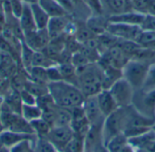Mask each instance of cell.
I'll return each mask as SVG.
<instances>
[{
  "label": "cell",
  "mask_w": 155,
  "mask_h": 152,
  "mask_svg": "<svg viewBox=\"0 0 155 152\" xmlns=\"http://www.w3.org/2000/svg\"><path fill=\"white\" fill-rule=\"evenodd\" d=\"M144 18H145V14L133 10L125 13L111 15L107 18V20L109 23H123L127 25H134V26H142Z\"/></svg>",
  "instance_id": "12"
},
{
  "label": "cell",
  "mask_w": 155,
  "mask_h": 152,
  "mask_svg": "<svg viewBox=\"0 0 155 152\" xmlns=\"http://www.w3.org/2000/svg\"><path fill=\"white\" fill-rule=\"evenodd\" d=\"M35 140H25L9 148L10 152H34Z\"/></svg>",
  "instance_id": "30"
},
{
  "label": "cell",
  "mask_w": 155,
  "mask_h": 152,
  "mask_svg": "<svg viewBox=\"0 0 155 152\" xmlns=\"http://www.w3.org/2000/svg\"><path fill=\"white\" fill-rule=\"evenodd\" d=\"M72 64L75 67V68H78V67H82L84 66H86L88 64H91V62L86 57V56L81 50H79L78 52L73 54Z\"/></svg>",
  "instance_id": "35"
},
{
  "label": "cell",
  "mask_w": 155,
  "mask_h": 152,
  "mask_svg": "<svg viewBox=\"0 0 155 152\" xmlns=\"http://www.w3.org/2000/svg\"><path fill=\"white\" fill-rule=\"evenodd\" d=\"M2 146H3V145H2V143H1V141H0V149L2 148Z\"/></svg>",
  "instance_id": "49"
},
{
  "label": "cell",
  "mask_w": 155,
  "mask_h": 152,
  "mask_svg": "<svg viewBox=\"0 0 155 152\" xmlns=\"http://www.w3.org/2000/svg\"><path fill=\"white\" fill-rule=\"evenodd\" d=\"M146 15H152V16H155V0H152L148 5L147 8V13Z\"/></svg>",
  "instance_id": "43"
},
{
  "label": "cell",
  "mask_w": 155,
  "mask_h": 152,
  "mask_svg": "<svg viewBox=\"0 0 155 152\" xmlns=\"http://www.w3.org/2000/svg\"><path fill=\"white\" fill-rule=\"evenodd\" d=\"M19 19V23L20 26L25 33L27 32H31V31H35L36 30V26H35V22L33 16V13L31 10V6L28 4L24 3V8L22 11V14L20 16Z\"/></svg>",
  "instance_id": "16"
},
{
  "label": "cell",
  "mask_w": 155,
  "mask_h": 152,
  "mask_svg": "<svg viewBox=\"0 0 155 152\" xmlns=\"http://www.w3.org/2000/svg\"><path fill=\"white\" fill-rule=\"evenodd\" d=\"M58 69L62 76L63 80L70 82L76 86V68L72 63L67 64H57Z\"/></svg>",
  "instance_id": "22"
},
{
  "label": "cell",
  "mask_w": 155,
  "mask_h": 152,
  "mask_svg": "<svg viewBox=\"0 0 155 152\" xmlns=\"http://www.w3.org/2000/svg\"><path fill=\"white\" fill-rule=\"evenodd\" d=\"M82 107H83L84 114H85V116H86V118L89 120L91 125H96V124L104 123V117L99 109L96 96L85 98Z\"/></svg>",
  "instance_id": "11"
},
{
  "label": "cell",
  "mask_w": 155,
  "mask_h": 152,
  "mask_svg": "<svg viewBox=\"0 0 155 152\" xmlns=\"http://www.w3.org/2000/svg\"><path fill=\"white\" fill-rule=\"evenodd\" d=\"M46 72H47V77H48L49 82L63 80L62 76L60 74V71L58 69L57 65H54L53 67H50L46 68Z\"/></svg>",
  "instance_id": "40"
},
{
  "label": "cell",
  "mask_w": 155,
  "mask_h": 152,
  "mask_svg": "<svg viewBox=\"0 0 155 152\" xmlns=\"http://www.w3.org/2000/svg\"><path fill=\"white\" fill-rule=\"evenodd\" d=\"M103 67L98 62L76 68V87L84 98L96 96L103 90Z\"/></svg>",
  "instance_id": "2"
},
{
  "label": "cell",
  "mask_w": 155,
  "mask_h": 152,
  "mask_svg": "<svg viewBox=\"0 0 155 152\" xmlns=\"http://www.w3.org/2000/svg\"><path fill=\"white\" fill-rule=\"evenodd\" d=\"M71 20L68 17V15L65 16H51L46 29L49 34L50 38H54L64 35L65 28Z\"/></svg>",
  "instance_id": "14"
},
{
  "label": "cell",
  "mask_w": 155,
  "mask_h": 152,
  "mask_svg": "<svg viewBox=\"0 0 155 152\" xmlns=\"http://www.w3.org/2000/svg\"><path fill=\"white\" fill-rule=\"evenodd\" d=\"M142 28L143 30L155 31V16L145 15V18L142 25Z\"/></svg>",
  "instance_id": "41"
},
{
  "label": "cell",
  "mask_w": 155,
  "mask_h": 152,
  "mask_svg": "<svg viewBox=\"0 0 155 152\" xmlns=\"http://www.w3.org/2000/svg\"><path fill=\"white\" fill-rule=\"evenodd\" d=\"M106 31L118 39L136 42L143 32V28L140 26L108 22Z\"/></svg>",
  "instance_id": "7"
},
{
  "label": "cell",
  "mask_w": 155,
  "mask_h": 152,
  "mask_svg": "<svg viewBox=\"0 0 155 152\" xmlns=\"http://www.w3.org/2000/svg\"><path fill=\"white\" fill-rule=\"evenodd\" d=\"M0 152H10L9 151V149L5 147V146H2V148L0 149Z\"/></svg>",
  "instance_id": "48"
},
{
  "label": "cell",
  "mask_w": 155,
  "mask_h": 152,
  "mask_svg": "<svg viewBox=\"0 0 155 152\" xmlns=\"http://www.w3.org/2000/svg\"><path fill=\"white\" fill-rule=\"evenodd\" d=\"M37 3L45 10L50 17L68 15L55 0H38Z\"/></svg>",
  "instance_id": "20"
},
{
  "label": "cell",
  "mask_w": 155,
  "mask_h": 152,
  "mask_svg": "<svg viewBox=\"0 0 155 152\" xmlns=\"http://www.w3.org/2000/svg\"><path fill=\"white\" fill-rule=\"evenodd\" d=\"M34 53H35V50L30 48L25 42L22 41L20 57H21L23 66L27 69V71H29L30 68L32 67V60H33Z\"/></svg>",
  "instance_id": "29"
},
{
  "label": "cell",
  "mask_w": 155,
  "mask_h": 152,
  "mask_svg": "<svg viewBox=\"0 0 155 152\" xmlns=\"http://www.w3.org/2000/svg\"><path fill=\"white\" fill-rule=\"evenodd\" d=\"M34 152H58L45 138H37Z\"/></svg>",
  "instance_id": "31"
},
{
  "label": "cell",
  "mask_w": 155,
  "mask_h": 152,
  "mask_svg": "<svg viewBox=\"0 0 155 152\" xmlns=\"http://www.w3.org/2000/svg\"><path fill=\"white\" fill-rule=\"evenodd\" d=\"M47 89L54 104L64 109H73L82 107L85 98L75 85L65 80L49 82Z\"/></svg>",
  "instance_id": "1"
},
{
  "label": "cell",
  "mask_w": 155,
  "mask_h": 152,
  "mask_svg": "<svg viewBox=\"0 0 155 152\" xmlns=\"http://www.w3.org/2000/svg\"><path fill=\"white\" fill-rule=\"evenodd\" d=\"M35 134L37 136V138H45L47 137L50 130H51V126L49 123H47L45 119H43L42 118L36 120H34L32 122H30Z\"/></svg>",
  "instance_id": "27"
},
{
  "label": "cell",
  "mask_w": 155,
  "mask_h": 152,
  "mask_svg": "<svg viewBox=\"0 0 155 152\" xmlns=\"http://www.w3.org/2000/svg\"><path fill=\"white\" fill-rule=\"evenodd\" d=\"M8 2L12 15L16 18H19L24 8V2L22 0H8Z\"/></svg>",
  "instance_id": "37"
},
{
  "label": "cell",
  "mask_w": 155,
  "mask_h": 152,
  "mask_svg": "<svg viewBox=\"0 0 155 152\" xmlns=\"http://www.w3.org/2000/svg\"><path fill=\"white\" fill-rule=\"evenodd\" d=\"M5 130V128H4V125H3V122H2V119H1V109H0V134Z\"/></svg>",
  "instance_id": "45"
},
{
  "label": "cell",
  "mask_w": 155,
  "mask_h": 152,
  "mask_svg": "<svg viewBox=\"0 0 155 152\" xmlns=\"http://www.w3.org/2000/svg\"><path fill=\"white\" fill-rule=\"evenodd\" d=\"M72 112V121L70 127L72 128L75 136L84 139L87 134L91 124L87 119L83 107H77L71 109Z\"/></svg>",
  "instance_id": "9"
},
{
  "label": "cell",
  "mask_w": 155,
  "mask_h": 152,
  "mask_svg": "<svg viewBox=\"0 0 155 152\" xmlns=\"http://www.w3.org/2000/svg\"><path fill=\"white\" fill-rule=\"evenodd\" d=\"M128 144V139L122 133L113 138L104 147L108 152H121Z\"/></svg>",
  "instance_id": "25"
},
{
  "label": "cell",
  "mask_w": 155,
  "mask_h": 152,
  "mask_svg": "<svg viewBox=\"0 0 155 152\" xmlns=\"http://www.w3.org/2000/svg\"><path fill=\"white\" fill-rule=\"evenodd\" d=\"M74 133L70 126H58L51 128L46 139L58 152H63L74 139Z\"/></svg>",
  "instance_id": "8"
},
{
  "label": "cell",
  "mask_w": 155,
  "mask_h": 152,
  "mask_svg": "<svg viewBox=\"0 0 155 152\" xmlns=\"http://www.w3.org/2000/svg\"><path fill=\"white\" fill-rule=\"evenodd\" d=\"M63 152H84V139L74 135Z\"/></svg>",
  "instance_id": "33"
},
{
  "label": "cell",
  "mask_w": 155,
  "mask_h": 152,
  "mask_svg": "<svg viewBox=\"0 0 155 152\" xmlns=\"http://www.w3.org/2000/svg\"><path fill=\"white\" fill-rule=\"evenodd\" d=\"M151 1L152 0H131L134 10L145 15L147 13V8Z\"/></svg>",
  "instance_id": "38"
},
{
  "label": "cell",
  "mask_w": 155,
  "mask_h": 152,
  "mask_svg": "<svg viewBox=\"0 0 155 152\" xmlns=\"http://www.w3.org/2000/svg\"><path fill=\"white\" fill-rule=\"evenodd\" d=\"M72 1H73V3L74 4V5H79V4H81V3L84 4L83 0H72Z\"/></svg>",
  "instance_id": "47"
},
{
  "label": "cell",
  "mask_w": 155,
  "mask_h": 152,
  "mask_svg": "<svg viewBox=\"0 0 155 152\" xmlns=\"http://www.w3.org/2000/svg\"><path fill=\"white\" fill-rule=\"evenodd\" d=\"M29 73H30V78H31L30 80L31 81L40 84V85H44V86L48 85L49 80H48V77H47L46 68L33 67L30 68Z\"/></svg>",
  "instance_id": "26"
},
{
  "label": "cell",
  "mask_w": 155,
  "mask_h": 152,
  "mask_svg": "<svg viewBox=\"0 0 155 152\" xmlns=\"http://www.w3.org/2000/svg\"><path fill=\"white\" fill-rule=\"evenodd\" d=\"M96 98L99 109L104 118L114 112L119 108L109 89H103L100 91L96 95Z\"/></svg>",
  "instance_id": "13"
},
{
  "label": "cell",
  "mask_w": 155,
  "mask_h": 152,
  "mask_svg": "<svg viewBox=\"0 0 155 152\" xmlns=\"http://www.w3.org/2000/svg\"><path fill=\"white\" fill-rule=\"evenodd\" d=\"M74 36L81 44H84V42H86L90 38L95 36V35L88 28V26H86L85 23L84 24L76 23V30H75V33H74Z\"/></svg>",
  "instance_id": "28"
},
{
  "label": "cell",
  "mask_w": 155,
  "mask_h": 152,
  "mask_svg": "<svg viewBox=\"0 0 155 152\" xmlns=\"http://www.w3.org/2000/svg\"><path fill=\"white\" fill-rule=\"evenodd\" d=\"M20 98L24 105H36V98L25 88L20 91Z\"/></svg>",
  "instance_id": "39"
},
{
  "label": "cell",
  "mask_w": 155,
  "mask_h": 152,
  "mask_svg": "<svg viewBox=\"0 0 155 152\" xmlns=\"http://www.w3.org/2000/svg\"><path fill=\"white\" fill-rule=\"evenodd\" d=\"M127 119V107L118 108L114 112L104 118L102 127L103 144L105 146L113 138L124 132Z\"/></svg>",
  "instance_id": "3"
},
{
  "label": "cell",
  "mask_w": 155,
  "mask_h": 152,
  "mask_svg": "<svg viewBox=\"0 0 155 152\" xmlns=\"http://www.w3.org/2000/svg\"><path fill=\"white\" fill-rule=\"evenodd\" d=\"M24 3L25 4H28V5H32V4H35V3H37L38 0H22Z\"/></svg>",
  "instance_id": "46"
},
{
  "label": "cell",
  "mask_w": 155,
  "mask_h": 152,
  "mask_svg": "<svg viewBox=\"0 0 155 152\" xmlns=\"http://www.w3.org/2000/svg\"><path fill=\"white\" fill-rule=\"evenodd\" d=\"M50 40L51 38L49 36L47 29L44 28L25 33L23 42H25L33 50L40 51L43 50L48 45Z\"/></svg>",
  "instance_id": "10"
},
{
  "label": "cell",
  "mask_w": 155,
  "mask_h": 152,
  "mask_svg": "<svg viewBox=\"0 0 155 152\" xmlns=\"http://www.w3.org/2000/svg\"><path fill=\"white\" fill-rule=\"evenodd\" d=\"M119 108H125L132 105L134 101V88L124 78L117 80L109 89Z\"/></svg>",
  "instance_id": "6"
},
{
  "label": "cell",
  "mask_w": 155,
  "mask_h": 152,
  "mask_svg": "<svg viewBox=\"0 0 155 152\" xmlns=\"http://www.w3.org/2000/svg\"><path fill=\"white\" fill-rule=\"evenodd\" d=\"M54 65H57V64L54 62L43 50L35 51L34 56H33V60H32V67H38L48 68Z\"/></svg>",
  "instance_id": "23"
},
{
  "label": "cell",
  "mask_w": 155,
  "mask_h": 152,
  "mask_svg": "<svg viewBox=\"0 0 155 152\" xmlns=\"http://www.w3.org/2000/svg\"><path fill=\"white\" fill-rule=\"evenodd\" d=\"M55 1L64 9V11L67 14L72 13L75 8V5L72 0H55Z\"/></svg>",
  "instance_id": "42"
},
{
  "label": "cell",
  "mask_w": 155,
  "mask_h": 152,
  "mask_svg": "<svg viewBox=\"0 0 155 152\" xmlns=\"http://www.w3.org/2000/svg\"><path fill=\"white\" fill-rule=\"evenodd\" d=\"M143 88L146 91L155 89V62L153 64H151L148 68V72Z\"/></svg>",
  "instance_id": "32"
},
{
  "label": "cell",
  "mask_w": 155,
  "mask_h": 152,
  "mask_svg": "<svg viewBox=\"0 0 155 152\" xmlns=\"http://www.w3.org/2000/svg\"><path fill=\"white\" fill-rule=\"evenodd\" d=\"M150 65L147 62L132 58L122 68L123 78L131 84L134 89L143 88Z\"/></svg>",
  "instance_id": "4"
},
{
  "label": "cell",
  "mask_w": 155,
  "mask_h": 152,
  "mask_svg": "<svg viewBox=\"0 0 155 152\" xmlns=\"http://www.w3.org/2000/svg\"><path fill=\"white\" fill-rule=\"evenodd\" d=\"M103 67V89H110L111 87L120 78H123L122 69L114 67Z\"/></svg>",
  "instance_id": "17"
},
{
  "label": "cell",
  "mask_w": 155,
  "mask_h": 152,
  "mask_svg": "<svg viewBox=\"0 0 155 152\" xmlns=\"http://www.w3.org/2000/svg\"><path fill=\"white\" fill-rule=\"evenodd\" d=\"M31 10L33 13V16L35 22V26L37 29H44L46 28L48 21L50 19V16L45 12V10L38 4L35 3L30 5Z\"/></svg>",
  "instance_id": "18"
},
{
  "label": "cell",
  "mask_w": 155,
  "mask_h": 152,
  "mask_svg": "<svg viewBox=\"0 0 155 152\" xmlns=\"http://www.w3.org/2000/svg\"><path fill=\"white\" fill-rule=\"evenodd\" d=\"M42 109L37 105H24L22 106L21 115L28 122L39 119L42 118Z\"/></svg>",
  "instance_id": "24"
},
{
  "label": "cell",
  "mask_w": 155,
  "mask_h": 152,
  "mask_svg": "<svg viewBox=\"0 0 155 152\" xmlns=\"http://www.w3.org/2000/svg\"><path fill=\"white\" fill-rule=\"evenodd\" d=\"M154 116H155V111H154Z\"/></svg>",
  "instance_id": "50"
},
{
  "label": "cell",
  "mask_w": 155,
  "mask_h": 152,
  "mask_svg": "<svg viewBox=\"0 0 155 152\" xmlns=\"http://www.w3.org/2000/svg\"><path fill=\"white\" fill-rule=\"evenodd\" d=\"M84 5L92 11L94 15L102 16L104 13V5L102 0H83Z\"/></svg>",
  "instance_id": "34"
},
{
  "label": "cell",
  "mask_w": 155,
  "mask_h": 152,
  "mask_svg": "<svg viewBox=\"0 0 155 152\" xmlns=\"http://www.w3.org/2000/svg\"><path fill=\"white\" fill-rule=\"evenodd\" d=\"M85 24L95 36H99L106 31L108 20L103 19L102 16L99 15H94V16L89 17Z\"/></svg>",
  "instance_id": "19"
},
{
  "label": "cell",
  "mask_w": 155,
  "mask_h": 152,
  "mask_svg": "<svg viewBox=\"0 0 155 152\" xmlns=\"http://www.w3.org/2000/svg\"><path fill=\"white\" fill-rule=\"evenodd\" d=\"M134 152H152L150 150H148V149H146V148H137L136 149V150Z\"/></svg>",
  "instance_id": "44"
},
{
  "label": "cell",
  "mask_w": 155,
  "mask_h": 152,
  "mask_svg": "<svg viewBox=\"0 0 155 152\" xmlns=\"http://www.w3.org/2000/svg\"><path fill=\"white\" fill-rule=\"evenodd\" d=\"M5 108L6 109L0 108L1 119H2V122H3L5 130H10L13 132H17V133L35 135L30 122L25 119L21 114L11 111L6 106Z\"/></svg>",
  "instance_id": "5"
},
{
  "label": "cell",
  "mask_w": 155,
  "mask_h": 152,
  "mask_svg": "<svg viewBox=\"0 0 155 152\" xmlns=\"http://www.w3.org/2000/svg\"><path fill=\"white\" fill-rule=\"evenodd\" d=\"M108 8L113 12L112 15L133 11L131 0H106Z\"/></svg>",
  "instance_id": "21"
},
{
  "label": "cell",
  "mask_w": 155,
  "mask_h": 152,
  "mask_svg": "<svg viewBox=\"0 0 155 152\" xmlns=\"http://www.w3.org/2000/svg\"><path fill=\"white\" fill-rule=\"evenodd\" d=\"M143 105L145 106V108L153 112L154 114L155 111V89L153 90H149L147 91V93L145 94L144 98H143Z\"/></svg>",
  "instance_id": "36"
},
{
  "label": "cell",
  "mask_w": 155,
  "mask_h": 152,
  "mask_svg": "<svg viewBox=\"0 0 155 152\" xmlns=\"http://www.w3.org/2000/svg\"><path fill=\"white\" fill-rule=\"evenodd\" d=\"M37 139L36 135L34 134H24V133H17V132H13L10 130H5L1 134H0V141L3 146L6 148H11L14 145L25 140H35Z\"/></svg>",
  "instance_id": "15"
}]
</instances>
